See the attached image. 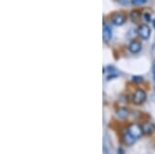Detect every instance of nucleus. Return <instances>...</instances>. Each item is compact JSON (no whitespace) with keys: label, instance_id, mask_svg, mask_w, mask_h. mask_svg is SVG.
<instances>
[{"label":"nucleus","instance_id":"nucleus-1","mask_svg":"<svg viewBox=\"0 0 155 154\" xmlns=\"http://www.w3.org/2000/svg\"><path fill=\"white\" fill-rule=\"evenodd\" d=\"M147 98L146 92L142 89H137V90L134 92V96H132V100L136 105H142Z\"/></svg>","mask_w":155,"mask_h":154},{"label":"nucleus","instance_id":"nucleus-2","mask_svg":"<svg viewBox=\"0 0 155 154\" xmlns=\"http://www.w3.org/2000/svg\"><path fill=\"white\" fill-rule=\"evenodd\" d=\"M128 133L134 136V139H139L140 136L143 133V129H142V126H140L137 123H132L129 125L128 127Z\"/></svg>","mask_w":155,"mask_h":154},{"label":"nucleus","instance_id":"nucleus-3","mask_svg":"<svg viewBox=\"0 0 155 154\" xmlns=\"http://www.w3.org/2000/svg\"><path fill=\"white\" fill-rule=\"evenodd\" d=\"M137 33H139V35L141 36L142 38L148 39L150 35H151V29H150V27L148 25L142 24L141 26L139 27V29H137Z\"/></svg>","mask_w":155,"mask_h":154},{"label":"nucleus","instance_id":"nucleus-4","mask_svg":"<svg viewBox=\"0 0 155 154\" xmlns=\"http://www.w3.org/2000/svg\"><path fill=\"white\" fill-rule=\"evenodd\" d=\"M126 21V17L124 14H122V12H117V14L113 15V17H112V22L117 25V26H121V25H123L125 23Z\"/></svg>","mask_w":155,"mask_h":154},{"label":"nucleus","instance_id":"nucleus-5","mask_svg":"<svg viewBox=\"0 0 155 154\" xmlns=\"http://www.w3.org/2000/svg\"><path fill=\"white\" fill-rule=\"evenodd\" d=\"M141 49H142V44L137 41H132L131 43L128 44V50L134 54L139 53V52L141 51Z\"/></svg>","mask_w":155,"mask_h":154},{"label":"nucleus","instance_id":"nucleus-6","mask_svg":"<svg viewBox=\"0 0 155 154\" xmlns=\"http://www.w3.org/2000/svg\"><path fill=\"white\" fill-rule=\"evenodd\" d=\"M142 129H143V133L149 136V135H152V133H154L155 127L151 122H145L143 125H142Z\"/></svg>","mask_w":155,"mask_h":154},{"label":"nucleus","instance_id":"nucleus-7","mask_svg":"<svg viewBox=\"0 0 155 154\" xmlns=\"http://www.w3.org/2000/svg\"><path fill=\"white\" fill-rule=\"evenodd\" d=\"M102 36H104V41H109L112 38V29L110 26L104 25V30H102Z\"/></svg>","mask_w":155,"mask_h":154},{"label":"nucleus","instance_id":"nucleus-8","mask_svg":"<svg viewBox=\"0 0 155 154\" xmlns=\"http://www.w3.org/2000/svg\"><path fill=\"white\" fill-rule=\"evenodd\" d=\"M123 138H124V142H125V144H126V145H129V146L132 145V144L134 143V140H136V139H134V136H132L130 133H128V131L124 133Z\"/></svg>","mask_w":155,"mask_h":154},{"label":"nucleus","instance_id":"nucleus-9","mask_svg":"<svg viewBox=\"0 0 155 154\" xmlns=\"http://www.w3.org/2000/svg\"><path fill=\"white\" fill-rule=\"evenodd\" d=\"M117 115L119 116L120 118H126L128 116V110L125 108H120L118 111H117Z\"/></svg>","mask_w":155,"mask_h":154},{"label":"nucleus","instance_id":"nucleus-10","mask_svg":"<svg viewBox=\"0 0 155 154\" xmlns=\"http://www.w3.org/2000/svg\"><path fill=\"white\" fill-rule=\"evenodd\" d=\"M140 18H141V15L139 14V11H131V14H130V19H131V21H132V22H137V21L140 20Z\"/></svg>","mask_w":155,"mask_h":154},{"label":"nucleus","instance_id":"nucleus-11","mask_svg":"<svg viewBox=\"0 0 155 154\" xmlns=\"http://www.w3.org/2000/svg\"><path fill=\"white\" fill-rule=\"evenodd\" d=\"M146 2H147V0H131V3L134 4V5H143Z\"/></svg>","mask_w":155,"mask_h":154},{"label":"nucleus","instance_id":"nucleus-12","mask_svg":"<svg viewBox=\"0 0 155 154\" xmlns=\"http://www.w3.org/2000/svg\"><path fill=\"white\" fill-rule=\"evenodd\" d=\"M142 80H143V78H142V77H134V78H132V81L136 82V83L142 82Z\"/></svg>","mask_w":155,"mask_h":154},{"label":"nucleus","instance_id":"nucleus-13","mask_svg":"<svg viewBox=\"0 0 155 154\" xmlns=\"http://www.w3.org/2000/svg\"><path fill=\"white\" fill-rule=\"evenodd\" d=\"M144 18L147 20V21H150L151 20V17H150V15L149 14H145L144 15Z\"/></svg>","mask_w":155,"mask_h":154},{"label":"nucleus","instance_id":"nucleus-14","mask_svg":"<svg viewBox=\"0 0 155 154\" xmlns=\"http://www.w3.org/2000/svg\"><path fill=\"white\" fill-rule=\"evenodd\" d=\"M153 77H154V80H155V65L153 67Z\"/></svg>","mask_w":155,"mask_h":154},{"label":"nucleus","instance_id":"nucleus-15","mask_svg":"<svg viewBox=\"0 0 155 154\" xmlns=\"http://www.w3.org/2000/svg\"><path fill=\"white\" fill-rule=\"evenodd\" d=\"M153 27H154V29H155V20L153 21Z\"/></svg>","mask_w":155,"mask_h":154}]
</instances>
